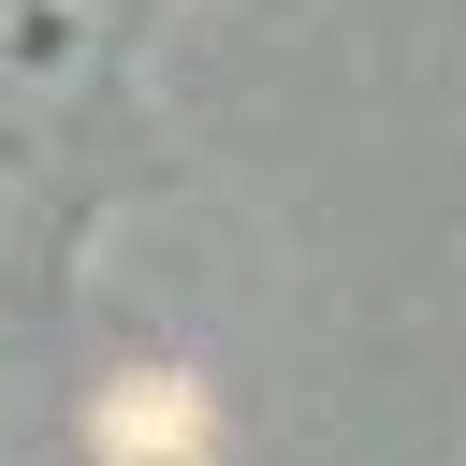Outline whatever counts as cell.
Listing matches in <instances>:
<instances>
[{
  "instance_id": "obj_1",
  "label": "cell",
  "mask_w": 466,
  "mask_h": 466,
  "mask_svg": "<svg viewBox=\"0 0 466 466\" xmlns=\"http://www.w3.org/2000/svg\"><path fill=\"white\" fill-rule=\"evenodd\" d=\"M102 451H116V466H189V451H204V408H189V393H116V408H102Z\"/></svg>"
}]
</instances>
